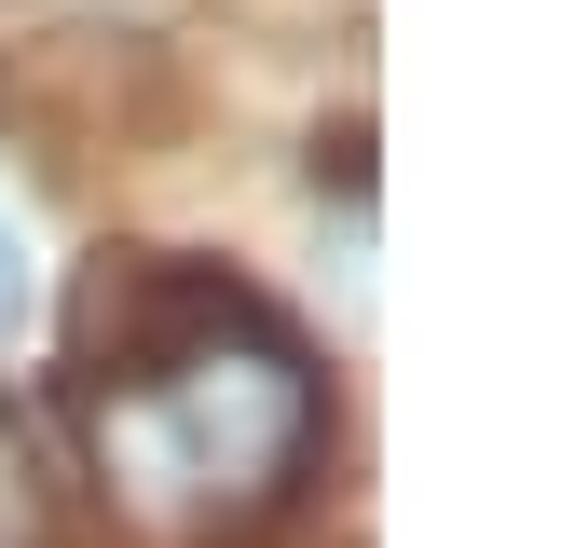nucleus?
Returning <instances> with one entry per match:
<instances>
[{
	"mask_svg": "<svg viewBox=\"0 0 561 548\" xmlns=\"http://www.w3.org/2000/svg\"><path fill=\"white\" fill-rule=\"evenodd\" d=\"M69 411L96 438V466L137 493L151 521L233 535L316 453V356L288 343L274 301H247L233 274L192 261H96L82 288V370Z\"/></svg>",
	"mask_w": 561,
	"mask_h": 548,
	"instance_id": "1",
	"label": "nucleus"
},
{
	"mask_svg": "<svg viewBox=\"0 0 561 548\" xmlns=\"http://www.w3.org/2000/svg\"><path fill=\"white\" fill-rule=\"evenodd\" d=\"M0 548H42V453L14 411H0Z\"/></svg>",
	"mask_w": 561,
	"mask_h": 548,
	"instance_id": "2",
	"label": "nucleus"
},
{
	"mask_svg": "<svg viewBox=\"0 0 561 548\" xmlns=\"http://www.w3.org/2000/svg\"><path fill=\"white\" fill-rule=\"evenodd\" d=\"M14 316H27V247L0 233V343H14Z\"/></svg>",
	"mask_w": 561,
	"mask_h": 548,
	"instance_id": "3",
	"label": "nucleus"
}]
</instances>
